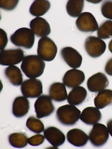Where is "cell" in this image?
Listing matches in <instances>:
<instances>
[{
    "label": "cell",
    "instance_id": "obj_1",
    "mask_svg": "<svg viewBox=\"0 0 112 149\" xmlns=\"http://www.w3.org/2000/svg\"><path fill=\"white\" fill-rule=\"evenodd\" d=\"M45 62L38 55L25 56L22 62L21 69L28 78H37L45 70Z\"/></svg>",
    "mask_w": 112,
    "mask_h": 149
},
{
    "label": "cell",
    "instance_id": "obj_2",
    "mask_svg": "<svg viewBox=\"0 0 112 149\" xmlns=\"http://www.w3.org/2000/svg\"><path fill=\"white\" fill-rule=\"evenodd\" d=\"M81 112L75 105L67 104L60 106L56 112V118L58 121L64 126H73L80 118Z\"/></svg>",
    "mask_w": 112,
    "mask_h": 149
},
{
    "label": "cell",
    "instance_id": "obj_3",
    "mask_svg": "<svg viewBox=\"0 0 112 149\" xmlns=\"http://www.w3.org/2000/svg\"><path fill=\"white\" fill-rule=\"evenodd\" d=\"M10 41L17 47L29 49L35 43V34L29 28L22 27L16 30L11 35Z\"/></svg>",
    "mask_w": 112,
    "mask_h": 149
},
{
    "label": "cell",
    "instance_id": "obj_4",
    "mask_svg": "<svg viewBox=\"0 0 112 149\" xmlns=\"http://www.w3.org/2000/svg\"><path fill=\"white\" fill-rule=\"evenodd\" d=\"M57 54V46L49 37H41L37 45V55L44 62H51Z\"/></svg>",
    "mask_w": 112,
    "mask_h": 149
},
{
    "label": "cell",
    "instance_id": "obj_5",
    "mask_svg": "<svg viewBox=\"0 0 112 149\" xmlns=\"http://www.w3.org/2000/svg\"><path fill=\"white\" fill-rule=\"evenodd\" d=\"M84 49L92 58H98L104 54L106 49L105 41L97 36H88L84 42Z\"/></svg>",
    "mask_w": 112,
    "mask_h": 149
},
{
    "label": "cell",
    "instance_id": "obj_6",
    "mask_svg": "<svg viewBox=\"0 0 112 149\" xmlns=\"http://www.w3.org/2000/svg\"><path fill=\"white\" fill-rule=\"evenodd\" d=\"M109 137V132L106 126L101 123L93 125L92 130L89 133V140L93 146L101 147L106 143Z\"/></svg>",
    "mask_w": 112,
    "mask_h": 149
},
{
    "label": "cell",
    "instance_id": "obj_7",
    "mask_svg": "<svg viewBox=\"0 0 112 149\" xmlns=\"http://www.w3.org/2000/svg\"><path fill=\"white\" fill-rule=\"evenodd\" d=\"M21 91L26 98H38L43 91L42 82L37 78H28L21 85Z\"/></svg>",
    "mask_w": 112,
    "mask_h": 149
},
{
    "label": "cell",
    "instance_id": "obj_8",
    "mask_svg": "<svg viewBox=\"0 0 112 149\" xmlns=\"http://www.w3.org/2000/svg\"><path fill=\"white\" fill-rule=\"evenodd\" d=\"M35 110L36 118H42L49 116L54 112V105L52 99L50 95H40L35 102Z\"/></svg>",
    "mask_w": 112,
    "mask_h": 149
},
{
    "label": "cell",
    "instance_id": "obj_9",
    "mask_svg": "<svg viewBox=\"0 0 112 149\" xmlns=\"http://www.w3.org/2000/svg\"><path fill=\"white\" fill-rule=\"evenodd\" d=\"M24 59V52L21 49H4L0 53V64L5 66H11L22 63Z\"/></svg>",
    "mask_w": 112,
    "mask_h": 149
},
{
    "label": "cell",
    "instance_id": "obj_10",
    "mask_svg": "<svg viewBox=\"0 0 112 149\" xmlns=\"http://www.w3.org/2000/svg\"><path fill=\"white\" fill-rule=\"evenodd\" d=\"M77 28L84 33L95 32L98 30V23L94 16L90 12H82L76 21Z\"/></svg>",
    "mask_w": 112,
    "mask_h": 149
},
{
    "label": "cell",
    "instance_id": "obj_11",
    "mask_svg": "<svg viewBox=\"0 0 112 149\" xmlns=\"http://www.w3.org/2000/svg\"><path fill=\"white\" fill-rule=\"evenodd\" d=\"M61 55L69 67H72V69H77L80 67L82 63V56L77 49L71 47H65L61 50Z\"/></svg>",
    "mask_w": 112,
    "mask_h": 149
},
{
    "label": "cell",
    "instance_id": "obj_12",
    "mask_svg": "<svg viewBox=\"0 0 112 149\" xmlns=\"http://www.w3.org/2000/svg\"><path fill=\"white\" fill-rule=\"evenodd\" d=\"M109 85V81L106 74L103 73H96L89 77L87 82L88 90L92 92H99Z\"/></svg>",
    "mask_w": 112,
    "mask_h": 149
},
{
    "label": "cell",
    "instance_id": "obj_13",
    "mask_svg": "<svg viewBox=\"0 0 112 149\" xmlns=\"http://www.w3.org/2000/svg\"><path fill=\"white\" fill-rule=\"evenodd\" d=\"M85 80V74L78 69H71L64 74L63 83L67 88H75L80 85Z\"/></svg>",
    "mask_w": 112,
    "mask_h": 149
},
{
    "label": "cell",
    "instance_id": "obj_14",
    "mask_svg": "<svg viewBox=\"0 0 112 149\" xmlns=\"http://www.w3.org/2000/svg\"><path fill=\"white\" fill-rule=\"evenodd\" d=\"M30 29L35 36L38 37H46L50 34V26L45 19L36 17L30 22Z\"/></svg>",
    "mask_w": 112,
    "mask_h": 149
},
{
    "label": "cell",
    "instance_id": "obj_15",
    "mask_svg": "<svg viewBox=\"0 0 112 149\" xmlns=\"http://www.w3.org/2000/svg\"><path fill=\"white\" fill-rule=\"evenodd\" d=\"M44 136L53 147H59L65 142V135L62 130L55 127H48L44 130Z\"/></svg>",
    "mask_w": 112,
    "mask_h": 149
},
{
    "label": "cell",
    "instance_id": "obj_16",
    "mask_svg": "<svg viewBox=\"0 0 112 149\" xmlns=\"http://www.w3.org/2000/svg\"><path fill=\"white\" fill-rule=\"evenodd\" d=\"M67 142L71 143L72 146L77 147H81L86 146L89 140V135H87L83 130L79 129H73L70 130L66 135Z\"/></svg>",
    "mask_w": 112,
    "mask_h": 149
},
{
    "label": "cell",
    "instance_id": "obj_17",
    "mask_svg": "<svg viewBox=\"0 0 112 149\" xmlns=\"http://www.w3.org/2000/svg\"><path fill=\"white\" fill-rule=\"evenodd\" d=\"M29 101L25 96H18L13 101L12 114L16 118H22L29 112Z\"/></svg>",
    "mask_w": 112,
    "mask_h": 149
},
{
    "label": "cell",
    "instance_id": "obj_18",
    "mask_svg": "<svg viewBox=\"0 0 112 149\" xmlns=\"http://www.w3.org/2000/svg\"><path fill=\"white\" fill-rule=\"evenodd\" d=\"M102 118L100 109L97 107H86L80 114V119L87 125H94L99 122Z\"/></svg>",
    "mask_w": 112,
    "mask_h": 149
},
{
    "label": "cell",
    "instance_id": "obj_19",
    "mask_svg": "<svg viewBox=\"0 0 112 149\" xmlns=\"http://www.w3.org/2000/svg\"><path fill=\"white\" fill-rule=\"evenodd\" d=\"M49 95L55 102H64L67 100V92L64 83L55 82L50 86Z\"/></svg>",
    "mask_w": 112,
    "mask_h": 149
},
{
    "label": "cell",
    "instance_id": "obj_20",
    "mask_svg": "<svg viewBox=\"0 0 112 149\" xmlns=\"http://www.w3.org/2000/svg\"><path fill=\"white\" fill-rule=\"evenodd\" d=\"M87 97V91L83 87L78 86L73 88L71 91L69 92L67 96V102L69 104L72 105H78L81 104L86 100Z\"/></svg>",
    "mask_w": 112,
    "mask_h": 149
},
{
    "label": "cell",
    "instance_id": "obj_21",
    "mask_svg": "<svg viewBox=\"0 0 112 149\" xmlns=\"http://www.w3.org/2000/svg\"><path fill=\"white\" fill-rule=\"evenodd\" d=\"M5 76L13 86H21L23 82L21 69L16 65H11L5 69Z\"/></svg>",
    "mask_w": 112,
    "mask_h": 149
},
{
    "label": "cell",
    "instance_id": "obj_22",
    "mask_svg": "<svg viewBox=\"0 0 112 149\" xmlns=\"http://www.w3.org/2000/svg\"><path fill=\"white\" fill-rule=\"evenodd\" d=\"M50 8V1L47 0H36L32 3L29 8V12L31 15L36 17H40L49 11Z\"/></svg>",
    "mask_w": 112,
    "mask_h": 149
},
{
    "label": "cell",
    "instance_id": "obj_23",
    "mask_svg": "<svg viewBox=\"0 0 112 149\" xmlns=\"http://www.w3.org/2000/svg\"><path fill=\"white\" fill-rule=\"evenodd\" d=\"M94 105L98 109H103L112 104V90H103L94 98Z\"/></svg>",
    "mask_w": 112,
    "mask_h": 149
},
{
    "label": "cell",
    "instance_id": "obj_24",
    "mask_svg": "<svg viewBox=\"0 0 112 149\" xmlns=\"http://www.w3.org/2000/svg\"><path fill=\"white\" fill-rule=\"evenodd\" d=\"M84 7L83 0H69L66 4V11L70 17H78L82 13Z\"/></svg>",
    "mask_w": 112,
    "mask_h": 149
},
{
    "label": "cell",
    "instance_id": "obj_25",
    "mask_svg": "<svg viewBox=\"0 0 112 149\" xmlns=\"http://www.w3.org/2000/svg\"><path fill=\"white\" fill-rule=\"evenodd\" d=\"M8 142L10 146L16 148H22L25 147L28 144V138L25 133L16 132L11 133L8 136Z\"/></svg>",
    "mask_w": 112,
    "mask_h": 149
},
{
    "label": "cell",
    "instance_id": "obj_26",
    "mask_svg": "<svg viewBox=\"0 0 112 149\" xmlns=\"http://www.w3.org/2000/svg\"><path fill=\"white\" fill-rule=\"evenodd\" d=\"M26 127L34 133H41L45 130L44 125L40 121V119L38 118H35V116L28 118V119L26 120Z\"/></svg>",
    "mask_w": 112,
    "mask_h": 149
},
{
    "label": "cell",
    "instance_id": "obj_27",
    "mask_svg": "<svg viewBox=\"0 0 112 149\" xmlns=\"http://www.w3.org/2000/svg\"><path fill=\"white\" fill-rule=\"evenodd\" d=\"M97 36L101 39L112 37V21L108 20L102 23L97 30Z\"/></svg>",
    "mask_w": 112,
    "mask_h": 149
},
{
    "label": "cell",
    "instance_id": "obj_28",
    "mask_svg": "<svg viewBox=\"0 0 112 149\" xmlns=\"http://www.w3.org/2000/svg\"><path fill=\"white\" fill-rule=\"evenodd\" d=\"M101 13L104 17L112 20V1H105L102 3Z\"/></svg>",
    "mask_w": 112,
    "mask_h": 149
},
{
    "label": "cell",
    "instance_id": "obj_29",
    "mask_svg": "<svg viewBox=\"0 0 112 149\" xmlns=\"http://www.w3.org/2000/svg\"><path fill=\"white\" fill-rule=\"evenodd\" d=\"M18 0H1L0 1V8L4 10H13L17 7Z\"/></svg>",
    "mask_w": 112,
    "mask_h": 149
},
{
    "label": "cell",
    "instance_id": "obj_30",
    "mask_svg": "<svg viewBox=\"0 0 112 149\" xmlns=\"http://www.w3.org/2000/svg\"><path fill=\"white\" fill-rule=\"evenodd\" d=\"M45 139L46 138L44 136V134L36 133V135H34V136L28 138V143L32 146H40V144L43 143Z\"/></svg>",
    "mask_w": 112,
    "mask_h": 149
},
{
    "label": "cell",
    "instance_id": "obj_31",
    "mask_svg": "<svg viewBox=\"0 0 112 149\" xmlns=\"http://www.w3.org/2000/svg\"><path fill=\"white\" fill-rule=\"evenodd\" d=\"M0 32L2 34V38H1V50L5 49V47L7 46L8 43V37H7V34L3 29H0Z\"/></svg>",
    "mask_w": 112,
    "mask_h": 149
},
{
    "label": "cell",
    "instance_id": "obj_32",
    "mask_svg": "<svg viewBox=\"0 0 112 149\" xmlns=\"http://www.w3.org/2000/svg\"><path fill=\"white\" fill-rule=\"evenodd\" d=\"M105 71L107 74H109V76L112 77V58L106 62L105 65Z\"/></svg>",
    "mask_w": 112,
    "mask_h": 149
},
{
    "label": "cell",
    "instance_id": "obj_33",
    "mask_svg": "<svg viewBox=\"0 0 112 149\" xmlns=\"http://www.w3.org/2000/svg\"><path fill=\"white\" fill-rule=\"evenodd\" d=\"M106 128L108 130V132H109V135L112 136V119L107 121V124H106Z\"/></svg>",
    "mask_w": 112,
    "mask_h": 149
},
{
    "label": "cell",
    "instance_id": "obj_34",
    "mask_svg": "<svg viewBox=\"0 0 112 149\" xmlns=\"http://www.w3.org/2000/svg\"><path fill=\"white\" fill-rule=\"evenodd\" d=\"M108 49H109V50H110V52L112 53V40H110L109 44H108Z\"/></svg>",
    "mask_w": 112,
    "mask_h": 149
}]
</instances>
